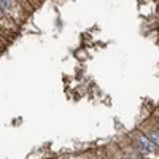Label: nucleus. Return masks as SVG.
Instances as JSON below:
<instances>
[{
  "label": "nucleus",
  "instance_id": "1",
  "mask_svg": "<svg viewBox=\"0 0 159 159\" xmlns=\"http://www.w3.org/2000/svg\"><path fill=\"white\" fill-rule=\"evenodd\" d=\"M134 142H135V147H137V150H140V151H143V153H154L156 151V145L150 140V137L147 135V134H143V132H140V130H137V132H134Z\"/></svg>",
  "mask_w": 159,
  "mask_h": 159
},
{
  "label": "nucleus",
  "instance_id": "2",
  "mask_svg": "<svg viewBox=\"0 0 159 159\" xmlns=\"http://www.w3.org/2000/svg\"><path fill=\"white\" fill-rule=\"evenodd\" d=\"M18 0H0V8L3 10V13L7 16H10L13 21H18L19 18H18V10H19V7H18Z\"/></svg>",
  "mask_w": 159,
  "mask_h": 159
},
{
  "label": "nucleus",
  "instance_id": "3",
  "mask_svg": "<svg viewBox=\"0 0 159 159\" xmlns=\"http://www.w3.org/2000/svg\"><path fill=\"white\" fill-rule=\"evenodd\" d=\"M147 135L150 137V140L156 145V147L159 148V130H154V129H150L147 130Z\"/></svg>",
  "mask_w": 159,
  "mask_h": 159
},
{
  "label": "nucleus",
  "instance_id": "4",
  "mask_svg": "<svg viewBox=\"0 0 159 159\" xmlns=\"http://www.w3.org/2000/svg\"><path fill=\"white\" fill-rule=\"evenodd\" d=\"M0 25H2L3 29H10V27H13V25H10L8 22H5V13H3L2 8H0Z\"/></svg>",
  "mask_w": 159,
  "mask_h": 159
},
{
  "label": "nucleus",
  "instance_id": "5",
  "mask_svg": "<svg viewBox=\"0 0 159 159\" xmlns=\"http://www.w3.org/2000/svg\"><path fill=\"white\" fill-rule=\"evenodd\" d=\"M18 2H19V3H25V5H27V0H18ZM29 7H30V5H29ZM30 8H32V7H30Z\"/></svg>",
  "mask_w": 159,
  "mask_h": 159
},
{
  "label": "nucleus",
  "instance_id": "6",
  "mask_svg": "<svg viewBox=\"0 0 159 159\" xmlns=\"http://www.w3.org/2000/svg\"><path fill=\"white\" fill-rule=\"evenodd\" d=\"M2 29H3V27H2V25H0V32H2Z\"/></svg>",
  "mask_w": 159,
  "mask_h": 159
},
{
  "label": "nucleus",
  "instance_id": "7",
  "mask_svg": "<svg viewBox=\"0 0 159 159\" xmlns=\"http://www.w3.org/2000/svg\"><path fill=\"white\" fill-rule=\"evenodd\" d=\"M103 159H111V157H103Z\"/></svg>",
  "mask_w": 159,
  "mask_h": 159
},
{
  "label": "nucleus",
  "instance_id": "8",
  "mask_svg": "<svg viewBox=\"0 0 159 159\" xmlns=\"http://www.w3.org/2000/svg\"><path fill=\"white\" fill-rule=\"evenodd\" d=\"M157 123H159V118H157Z\"/></svg>",
  "mask_w": 159,
  "mask_h": 159
}]
</instances>
